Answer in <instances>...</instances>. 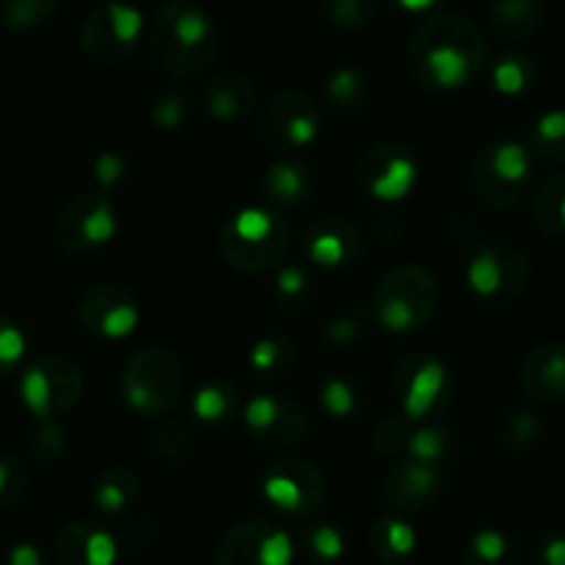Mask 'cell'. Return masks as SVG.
I'll return each mask as SVG.
<instances>
[{
  "instance_id": "6da1fadb",
  "label": "cell",
  "mask_w": 565,
  "mask_h": 565,
  "mask_svg": "<svg viewBox=\"0 0 565 565\" xmlns=\"http://www.w3.org/2000/svg\"><path fill=\"white\" fill-rule=\"evenodd\" d=\"M406 61L419 86L436 92L469 86L486 64L483 33L467 17L439 11L414 31Z\"/></svg>"
},
{
  "instance_id": "7a4b0ae2",
  "label": "cell",
  "mask_w": 565,
  "mask_h": 565,
  "mask_svg": "<svg viewBox=\"0 0 565 565\" xmlns=\"http://www.w3.org/2000/svg\"><path fill=\"white\" fill-rule=\"evenodd\" d=\"M149 50L160 70L169 75H202L218 55V31L199 3L171 0L154 14L149 28Z\"/></svg>"
},
{
  "instance_id": "3957f363",
  "label": "cell",
  "mask_w": 565,
  "mask_h": 565,
  "mask_svg": "<svg viewBox=\"0 0 565 565\" xmlns=\"http://www.w3.org/2000/svg\"><path fill=\"white\" fill-rule=\"evenodd\" d=\"M292 230L279 213L246 207L232 215L218 235V248L226 263L243 274H265L287 257Z\"/></svg>"
},
{
  "instance_id": "277c9868",
  "label": "cell",
  "mask_w": 565,
  "mask_h": 565,
  "mask_svg": "<svg viewBox=\"0 0 565 565\" xmlns=\"http://www.w3.org/2000/svg\"><path fill=\"white\" fill-rule=\"evenodd\" d=\"M182 392H185V364L163 345L141 348L121 370L125 403L143 417H160L171 412Z\"/></svg>"
},
{
  "instance_id": "5b68a950",
  "label": "cell",
  "mask_w": 565,
  "mask_h": 565,
  "mask_svg": "<svg viewBox=\"0 0 565 565\" xmlns=\"http://www.w3.org/2000/svg\"><path fill=\"white\" fill-rule=\"evenodd\" d=\"M439 287L419 265H401L381 279L373 296V318L386 331H417L434 318Z\"/></svg>"
},
{
  "instance_id": "8992f818",
  "label": "cell",
  "mask_w": 565,
  "mask_h": 565,
  "mask_svg": "<svg viewBox=\"0 0 565 565\" xmlns=\"http://www.w3.org/2000/svg\"><path fill=\"white\" fill-rule=\"evenodd\" d=\"M22 403L39 423L70 412L83 395V373L70 356L47 353L25 370L20 381Z\"/></svg>"
},
{
  "instance_id": "52a82bcc",
  "label": "cell",
  "mask_w": 565,
  "mask_h": 565,
  "mask_svg": "<svg viewBox=\"0 0 565 565\" xmlns=\"http://www.w3.org/2000/svg\"><path fill=\"white\" fill-rule=\"evenodd\" d=\"M143 20L138 9L108 0L86 17L81 28V47L88 61L99 66H119L136 53Z\"/></svg>"
},
{
  "instance_id": "ba28073f",
  "label": "cell",
  "mask_w": 565,
  "mask_h": 565,
  "mask_svg": "<svg viewBox=\"0 0 565 565\" xmlns=\"http://www.w3.org/2000/svg\"><path fill=\"white\" fill-rule=\"evenodd\" d=\"M116 235V210L103 193H77L53 221V237L66 254H86Z\"/></svg>"
},
{
  "instance_id": "9c48e42d",
  "label": "cell",
  "mask_w": 565,
  "mask_h": 565,
  "mask_svg": "<svg viewBox=\"0 0 565 565\" xmlns=\"http://www.w3.org/2000/svg\"><path fill=\"white\" fill-rule=\"evenodd\" d=\"M320 130V108L309 94L281 92L265 105L259 136L274 152H298Z\"/></svg>"
},
{
  "instance_id": "30bf717a",
  "label": "cell",
  "mask_w": 565,
  "mask_h": 565,
  "mask_svg": "<svg viewBox=\"0 0 565 565\" xmlns=\"http://www.w3.org/2000/svg\"><path fill=\"white\" fill-rule=\"evenodd\" d=\"M469 285L480 298L513 303L530 285V259L511 243L480 248L469 265Z\"/></svg>"
},
{
  "instance_id": "8fae6325",
  "label": "cell",
  "mask_w": 565,
  "mask_h": 565,
  "mask_svg": "<svg viewBox=\"0 0 565 565\" xmlns=\"http://www.w3.org/2000/svg\"><path fill=\"white\" fill-rule=\"evenodd\" d=\"M292 544L263 519L235 524L215 552V565H290Z\"/></svg>"
},
{
  "instance_id": "7c38bea8",
  "label": "cell",
  "mask_w": 565,
  "mask_h": 565,
  "mask_svg": "<svg viewBox=\"0 0 565 565\" xmlns=\"http://www.w3.org/2000/svg\"><path fill=\"white\" fill-rule=\"evenodd\" d=\"M248 430L265 450H292L309 434L307 412L290 397L259 395L243 412Z\"/></svg>"
},
{
  "instance_id": "4fadbf2b",
  "label": "cell",
  "mask_w": 565,
  "mask_h": 565,
  "mask_svg": "<svg viewBox=\"0 0 565 565\" xmlns=\"http://www.w3.org/2000/svg\"><path fill=\"white\" fill-rule=\"evenodd\" d=\"M359 182L370 196L395 202L417 185V160L397 143H375L359 163Z\"/></svg>"
},
{
  "instance_id": "5bb4252c",
  "label": "cell",
  "mask_w": 565,
  "mask_h": 565,
  "mask_svg": "<svg viewBox=\"0 0 565 565\" xmlns=\"http://www.w3.org/2000/svg\"><path fill=\"white\" fill-rule=\"evenodd\" d=\"M77 320L83 329L105 340H121L132 334L138 323V303L130 290L119 285H94L77 303Z\"/></svg>"
},
{
  "instance_id": "9a60e30c",
  "label": "cell",
  "mask_w": 565,
  "mask_h": 565,
  "mask_svg": "<svg viewBox=\"0 0 565 565\" xmlns=\"http://www.w3.org/2000/svg\"><path fill=\"white\" fill-rule=\"evenodd\" d=\"M265 500L279 511L309 513L318 511L326 497V480L318 469L301 458L279 461L263 480Z\"/></svg>"
},
{
  "instance_id": "2e32d148",
  "label": "cell",
  "mask_w": 565,
  "mask_h": 565,
  "mask_svg": "<svg viewBox=\"0 0 565 565\" xmlns=\"http://www.w3.org/2000/svg\"><path fill=\"white\" fill-rule=\"evenodd\" d=\"M441 483H445V478H441L439 463H423L406 458V461H397L386 475L384 500L395 511H423V508L434 505L439 500Z\"/></svg>"
},
{
  "instance_id": "e0dca14e",
  "label": "cell",
  "mask_w": 565,
  "mask_h": 565,
  "mask_svg": "<svg viewBox=\"0 0 565 565\" xmlns=\"http://www.w3.org/2000/svg\"><path fill=\"white\" fill-rule=\"evenodd\" d=\"M395 386L401 392L403 414L412 419L428 417L439 406L441 395L447 390V373L436 359L430 356H408L397 367Z\"/></svg>"
},
{
  "instance_id": "ac0fdd59",
  "label": "cell",
  "mask_w": 565,
  "mask_h": 565,
  "mask_svg": "<svg viewBox=\"0 0 565 565\" xmlns=\"http://www.w3.org/2000/svg\"><path fill=\"white\" fill-rule=\"evenodd\" d=\"M303 248H307L312 263L337 268V265H345L348 259L359 257L362 232L351 221L340 218V215H329V218H318L315 224H309Z\"/></svg>"
},
{
  "instance_id": "d6986e66",
  "label": "cell",
  "mask_w": 565,
  "mask_h": 565,
  "mask_svg": "<svg viewBox=\"0 0 565 565\" xmlns=\"http://www.w3.org/2000/svg\"><path fill=\"white\" fill-rule=\"evenodd\" d=\"M522 390L541 406L565 403V345H541L524 359Z\"/></svg>"
},
{
  "instance_id": "ffe728a7",
  "label": "cell",
  "mask_w": 565,
  "mask_h": 565,
  "mask_svg": "<svg viewBox=\"0 0 565 565\" xmlns=\"http://www.w3.org/2000/svg\"><path fill=\"white\" fill-rule=\"evenodd\" d=\"M199 103L210 119L237 121L246 119L257 108V92L248 77L237 75V72H221L204 83L199 92Z\"/></svg>"
},
{
  "instance_id": "44dd1931",
  "label": "cell",
  "mask_w": 565,
  "mask_h": 565,
  "mask_svg": "<svg viewBox=\"0 0 565 565\" xmlns=\"http://www.w3.org/2000/svg\"><path fill=\"white\" fill-rule=\"evenodd\" d=\"M58 565H114L116 544L105 530L88 522H70L55 535Z\"/></svg>"
},
{
  "instance_id": "7402d4cb",
  "label": "cell",
  "mask_w": 565,
  "mask_h": 565,
  "mask_svg": "<svg viewBox=\"0 0 565 565\" xmlns=\"http://www.w3.org/2000/svg\"><path fill=\"white\" fill-rule=\"evenodd\" d=\"M530 182H513L508 177H502L500 171L491 166L486 149H480L472 160V169H469V188H472V196L478 199L483 207L494 210H511L513 204L522 202L524 191H527Z\"/></svg>"
},
{
  "instance_id": "603a6c76",
  "label": "cell",
  "mask_w": 565,
  "mask_h": 565,
  "mask_svg": "<svg viewBox=\"0 0 565 565\" xmlns=\"http://www.w3.org/2000/svg\"><path fill=\"white\" fill-rule=\"evenodd\" d=\"M544 20L541 0H494L489 9V31L500 42H524Z\"/></svg>"
},
{
  "instance_id": "cb8c5ba5",
  "label": "cell",
  "mask_w": 565,
  "mask_h": 565,
  "mask_svg": "<svg viewBox=\"0 0 565 565\" xmlns=\"http://www.w3.org/2000/svg\"><path fill=\"white\" fill-rule=\"evenodd\" d=\"M263 188L274 202L296 207V204L307 202L309 193H312V171L307 166L285 160V163L270 166L263 180Z\"/></svg>"
},
{
  "instance_id": "d4e9b609",
  "label": "cell",
  "mask_w": 565,
  "mask_h": 565,
  "mask_svg": "<svg viewBox=\"0 0 565 565\" xmlns=\"http://www.w3.org/2000/svg\"><path fill=\"white\" fill-rule=\"evenodd\" d=\"M138 497H141V480L127 467H110L94 489L97 508L105 513H121L125 508L136 505Z\"/></svg>"
},
{
  "instance_id": "484cf974",
  "label": "cell",
  "mask_w": 565,
  "mask_h": 565,
  "mask_svg": "<svg viewBox=\"0 0 565 565\" xmlns=\"http://www.w3.org/2000/svg\"><path fill=\"white\" fill-rule=\"evenodd\" d=\"M326 94H329L331 105L342 114H359L373 103V83L362 75L359 70H337L334 75L326 81Z\"/></svg>"
},
{
  "instance_id": "4316f807",
  "label": "cell",
  "mask_w": 565,
  "mask_h": 565,
  "mask_svg": "<svg viewBox=\"0 0 565 565\" xmlns=\"http://www.w3.org/2000/svg\"><path fill=\"white\" fill-rule=\"evenodd\" d=\"M58 0H0V22L11 33H36L50 25Z\"/></svg>"
},
{
  "instance_id": "83f0119b",
  "label": "cell",
  "mask_w": 565,
  "mask_h": 565,
  "mask_svg": "<svg viewBox=\"0 0 565 565\" xmlns=\"http://www.w3.org/2000/svg\"><path fill=\"white\" fill-rule=\"evenodd\" d=\"M533 221L546 235H565V171L546 180L539 196L533 199Z\"/></svg>"
},
{
  "instance_id": "f1b7e54d",
  "label": "cell",
  "mask_w": 565,
  "mask_h": 565,
  "mask_svg": "<svg viewBox=\"0 0 565 565\" xmlns=\"http://www.w3.org/2000/svg\"><path fill=\"white\" fill-rule=\"evenodd\" d=\"M373 541V552L381 561H401L408 557L417 546V533L412 530V524L401 522V519H379L370 533Z\"/></svg>"
},
{
  "instance_id": "f546056e",
  "label": "cell",
  "mask_w": 565,
  "mask_h": 565,
  "mask_svg": "<svg viewBox=\"0 0 565 565\" xmlns=\"http://www.w3.org/2000/svg\"><path fill=\"white\" fill-rule=\"evenodd\" d=\"M497 92L502 94H522L535 83V64L533 58L522 53H505L494 61L491 70Z\"/></svg>"
},
{
  "instance_id": "4dcf8cb0",
  "label": "cell",
  "mask_w": 565,
  "mask_h": 565,
  "mask_svg": "<svg viewBox=\"0 0 565 565\" xmlns=\"http://www.w3.org/2000/svg\"><path fill=\"white\" fill-rule=\"evenodd\" d=\"M152 450L166 463H185L193 456V450H196V439H193L191 428L185 423L171 419V423H163L154 430Z\"/></svg>"
},
{
  "instance_id": "1f68e13d",
  "label": "cell",
  "mask_w": 565,
  "mask_h": 565,
  "mask_svg": "<svg viewBox=\"0 0 565 565\" xmlns=\"http://www.w3.org/2000/svg\"><path fill=\"white\" fill-rule=\"evenodd\" d=\"M193 412L204 423H221V419H230L237 412V392L232 390L226 381H215L207 384L204 390H199V395L193 397Z\"/></svg>"
},
{
  "instance_id": "d6a6232c",
  "label": "cell",
  "mask_w": 565,
  "mask_h": 565,
  "mask_svg": "<svg viewBox=\"0 0 565 565\" xmlns=\"http://www.w3.org/2000/svg\"><path fill=\"white\" fill-rule=\"evenodd\" d=\"M320 6L342 31H362L375 17V0H320Z\"/></svg>"
},
{
  "instance_id": "836d02e7",
  "label": "cell",
  "mask_w": 565,
  "mask_h": 565,
  "mask_svg": "<svg viewBox=\"0 0 565 565\" xmlns=\"http://www.w3.org/2000/svg\"><path fill=\"white\" fill-rule=\"evenodd\" d=\"M25 447H28V456H31L33 461L50 467V463H55L61 456H64L66 436L53 419H44V423H39V428L28 436Z\"/></svg>"
},
{
  "instance_id": "e575fe53",
  "label": "cell",
  "mask_w": 565,
  "mask_h": 565,
  "mask_svg": "<svg viewBox=\"0 0 565 565\" xmlns=\"http://www.w3.org/2000/svg\"><path fill=\"white\" fill-rule=\"evenodd\" d=\"M530 147L544 158H565V110H555L539 119L530 136Z\"/></svg>"
},
{
  "instance_id": "d590c367",
  "label": "cell",
  "mask_w": 565,
  "mask_h": 565,
  "mask_svg": "<svg viewBox=\"0 0 565 565\" xmlns=\"http://www.w3.org/2000/svg\"><path fill=\"white\" fill-rule=\"evenodd\" d=\"M292 362V342L285 337H268L252 351V367L259 375H281Z\"/></svg>"
},
{
  "instance_id": "8d00e7d4",
  "label": "cell",
  "mask_w": 565,
  "mask_h": 565,
  "mask_svg": "<svg viewBox=\"0 0 565 565\" xmlns=\"http://www.w3.org/2000/svg\"><path fill=\"white\" fill-rule=\"evenodd\" d=\"M539 436L541 423L535 419V414H513L505 423V428H502V447L513 452V456H522V452H527L539 441Z\"/></svg>"
},
{
  "instance_id": "74e56055",
  "label": "cell",
  "mask_w": 565,
  "mask_h": 565,
  "mask_svg": "<svg viewBox=\"0 0 565 565\" xmlns=\"http://www.w3.org/2000/svg\"><path fill=\"white\" fill-rule=\"evenodd\" d=\"M406 445V423H403V417H395V414L381 417L379 423L373 425V430H370V447H373L379 456H395V452H401Z\"/></svg>"
},
{
  "instance_id": "f35d334b",
  "label": "cell",
  "mask_w": 565,
  "mask_h": 565,
  "mask_svg": "<svg viewBox=\"0 0 565 565\" xmlns=\"http://www.w3.org/2000/svg\"><path fill=\"white\" fill-rule=\"evenodd\" d=\"M149 116H152L154 125L163 127V130H177L188 116L185 94H182L180 88H163V92L152 99Z\"/></svg>"
},
{
  "instance_id": "ab89813d",
  "label": "cell",
  "mask_w": 565,
  "mask_h": 565,
  "mask_svg": "<svg viewBox=\"0 0 565 565\" xmlns=\"http://www.w3.org/2000/svg\"><path fill=\"white\" fill-rule=\"evenodd\" d=\"M28 491V472L22 461L11 456H0V511L14 508Z\"/></svg>"
},
{
  "instance_id": "60d3db41",
  "label": "cell",
  "mask_w": 565,
  "mask_h": 565,
  "mask_svg": "<svg viewBox=\"0 0 565 565\" xmlns=\"http://www.w3.org/2000/svg\"><path fill=\"white\" fill-rule=\"evenodd\" d=\"M467 557L472 565H502L508 557L505 535L497 533V530H483L472 539Z\"/></svg>"
},
{
  "instance_id": "b9f144b4",
  "label": "cell",
  "mask_w": 565,
  "mask_h": 565,
  "mask_svg": "<svg viewBox=\"0 0 565 565\" xmlns=\"http://www.w3.org/2000/svg\"><path fill=\"white\" fill-rule=\"evenodd\" d=\"M309 292H312V281H309V276L303 274L301 268H285L279 274V279H276V296H279V301L285 303L287 309L290 307H303V303L309 301Z\"/></svg>"
},
{
  "instance_id": "7bdbcfd3",
  "label": "cell",
  "mask_w": 565,
  "mask_h": 565,
  "mask_svg": "<svg viewBox=\"0 0 565 565\" xmlns=\"http://www.w3.org/2000/svg\"><path fill=\"white\" fill-rule=\"evenodd\" d=\"M445 447H447V436L441 434L439 428H423L417 434L408 436V456L414 461H423V463H439V458L445 456Z\"/></svg>"
},
{
  "instance_id": "ee69618b",
  "label": "cell",
  "mask_w": 565,
  "mask_h": 565,
  "mask_svg": "<svg viewBox=\"0 0 565 565\" xmlns=\"http://www.w3.org/2000/svg\"><path fill=\"white\" fill-rule=\"evenodd\" d=\"M320 401L329 414H334L337 419H345L348 414L356 412V392L348 381L342 379H329L320 390Z\"/></svg>"
},
{
  "instance_id": "f6af8a7d",
  "label": "cell",
  "mask_w": 565,
  "mask_h": 565,
  "mask_svg": "<svg viewBox=\"0 0 565 565\" xmlns=\"http://www.w3.org/2000/svg\"><path fill=\"white\" fill-rule=\"evenodd\" d=\"M25 353V337L11 320L0 318V375L11 373Z\"/></svg>"
},
{
  "instance_id": "bcb514c9",
  "label": "cell",
  "mask_w": 565,
  "mask_h": 565,
  "mask_svg": "<svg viewBox=\"0 0 565 565\" xmlns=\"http://www.w3.org/2000/svg\"><path fill=\"white\" fill-rule=\"evenodd\" d=\"M125 171H127V160L116 152L99 154L97 163H94V174H97V180L103 182V185H116V182L125 177Z\"/></svg>"
},
{
  "instance_id": "7dc6e473",
  "label": "cell",
  "mask_w": 565,
  "mask_h": 565,
  "mask_svg": "<svg viewBox=\"0 0 565 565\" xmlns=\"http://www.w3.org/2000/svg\"><path fill=\"white\" fill-rule=\"evenodd\" d=\"M309 541H312L315 555L323 557V561H334L342 555V535L334 527H318Z\"/></svg>"
},
{
  "instance_id": "c3c4849f",
  "label": "cell",
  "mask_w": 565,
  "mask_h": 565,
  "mask_svg": "<svg viewBox=\"0 0 565 565\" xmlns=\"http://www.w3.org/2000/svg\"><path fill=\"white\" fill-rule=\"evenodd\" d=\"M356 334H359V329L353 320L342 318V320H337V323L326 326V340L334 342V345H348V342L356 340Z\"/></svg>"
},
{
  "instance_id": "681fc988",
  "label": "cell",
  "mask_w": 565,
  "mask_h": 565,
  "mask_svg": "<svg viewBox=\"0 0 565 565\" xmlns=\"http://www.w3.org/2000/svg\"><path fill=\"white\" fill-rule=\"evenodd\" d=\"M9 565H42V557H39L36 546L17 544L14 550L9 552Z\"/></svg>"
},
{
  "instance_id": "f907efd6",
  "label": "cell",
  "mask_w": 565,
  "mask_h": 565,
  "mask_svg": "<svg viewBox=\"0 0 565 565\" xmlns=\"http://www.w3.org/2000/svg\"><path fill=\"white\" fill-rule=\"evenodd\" d=\"M546 565H565V539H552L544 544Z\"/></svg>"
},
{
  "instance_id": "816d5d0a",
  "label": "cell",
  "mask_w": 565,
  "mask_h": 565,
  "mask_svg": "<svg viewBox=\"0 0 565 565\" xmlns=\"http://www.w3.org/2000/svg\"><path fill=\"white\" fill-rule=\"evenodd\" d=\"M392 3L403 11H425V9H434V6L441 3V0H392Z\"/></svg>"
}]
</instances>
